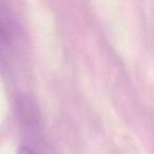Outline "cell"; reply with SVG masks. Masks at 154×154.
<instances>
[{
    "label": "cell",
    "instance_id": "1",
    "mask_svg": "<svg viewBox=\"0 0 154 154\" xmlns=\"http://www.w3.org/2000/svg\"><path fill=\"white\" fill-rule=\"evenodd\" d=\"M7 35L8 34H7V29H5V22L2 21V18L0 16V47L7 40Z\"/></svg>",
    "mask_w": 154,
    "mask_h": 154
},
{
    "label": "cell",
    "instance_id": "2",
    "mask_svg": "<svg viewBox=\"0 0 154 154\" xmlns=\"http://www.w3.org/2000/svg\"><path fill=\"white\" fill-rule=\"evenodd\" d=\"M17 154H35V153L31 149H29V148L22 147V148H20V149L18 150V153Z\"/></svg>",
    "mask_w": 154,
    "mask_h": 154
}]
</instances>
